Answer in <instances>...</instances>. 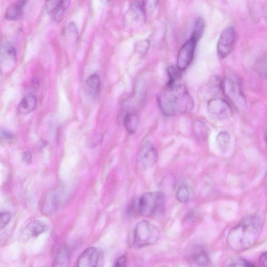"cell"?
<instances>
[{
    "mask_svg": "<svg viewBox=\"0 0 267 267\" xmlns=\"http://www.w3.org/2000/svg\"><path fill=\"white\" fill-rule=\"evenodd\" d=\"M263 225L262 219L259 215L246 216L229 231L227 239L228 246L236 252H242L252 247L260 236Z\"/></svg>",
    "mask_w": 267,
    "mask_h": 267,
    "instance_id": "cell-1",
    "label": "cell"
},
{
    "mask_svg": "<svg viewBox=\"0 0 267 267\" xmlns=\"http://www.w3.org/2000/svg\"><path fill=\"white\" fill-rule=\"evenodd\" d=\"M158 101L162 114L167 117L184 115L191 112L194 106L186 86L179 82L167 85L160 93Z\"/></svg>",
    "mask_w": 267,
    "mask_h": 267,
    "instance_id": "cell-2",
    "label": "cell"
},
{
    "mask_svg": "<svg viewBox=\"0 0 267 267\" xmlns=\"http://www.w3.org/2000/svg\"><path fill=\"white\" fill-rule=\"evenodd\" d=\"M221 87L226 98L239 110L247 107V100L242 88L240 78L236 75H227L221 83Z\"/></svg>",
    "mask_w": 267,
    "mask_h": 267,
    "instance_id": "cell-3",
    "label": "cell"
},
{
    "mask_svg": "<svg viewBox=\"0 0 267 267\" xmlns=\"http://www.w3.org/2000/svg\"><path fill=\"white\" fill-rule=\"evenodd\" d=\"M161 236L159 229L147 221H141L136 225L134 232V244L141 248L153 245L159 240Z\"/></svg>",
    "mask_w": 267,
    "mask_h": 267,
    "instance_id": "cell-4",
    "label": "cell"
},
{
    "mask_svg": "<svg viewBox=\"0 0 267 267\" xmlns=\"http://www.w3.org/2000/svg\"><path fill=\"white\" fill-rule=\"evenodd\" d=\"M165 198L159 192H147L140 198L138 211L144 217H152L161 212L164 208Z\"/></svg>",
    "mask_w": 267,
    "mask_h": 267,
    "instance_id": "cell-5",
    "label": "cell"
},
{
    "mask_svg": "<svg viewBox=\"0 0 267 267\" xmlns=\"http://www.w3.org/2000/svg\"><path fill=\"white\" fill-rule=\"evenodd\" d=\"M237 40L236 30L233 26L225 29L219 38L217 50L219 57L227 58L233 51Z\"/></svg>",
    "mask_w": 267,
    "mask_h": 267,
    "instance_id": "cell-6",
    "label": "cell"
},
{
    "mask_svg": "<svg viewBox=\"0 0 267 267\" xmlns=\"http://www.w3.org/2000/svg\"><path fill=\"white\" fill-rule=\"evenodd\" d=\"M158 158V153L154 146L149 141L145 140L137 155V165L140 169H149L156 163Z\"/></svg>",
    "mask_w": 267,
    "mask_h": 267,
    "instance_id": "cell-7",
    "label": "cell"
},
{
    "mask_svg": "<svg viewBox=\"0 0 267 267\" xmlns=\"http://www.w3.org/2000/svg\"><path fill=\"white\" fill-rule=\"evenodd\" d=\"M197 42V40L191 37L182 46L178 55L177 63V67L181 71H184L191 65Z\"/></svg>",
    "mask_w": 267,
    "mask_h": 267,
    "instance_id": "cell-8",
    "label": "cell"
},
{
    "mask_svg": "<svg viewBox=\"0 0 267 267\" xmlns=\"http://www.w3.org/2000/svg\"><path fill=\"white\" fill-rule=\"evenodd\" d=\"M207 108L210 117L217 120H225L231 115L230 104L226 100L221 98L210 100L208 102Z\"/></svg>",
    "mask_w": 267,
    "mask_h": 267,
    "instance_id": "cell-9",
    "label": "cell"
},
{
    "mask_svg": "<svg viewBox=\"0 0 267 267\" xmlns=\"http://www.w3.org/2000/svg\"><path fill=\"white\" fill-rule=\"evenodd\" d=\"M103 254L96 248L87 249L78 258L77 266L80 267H95L102 265Z\"/></svg>",
    "mask_w": 267,
    "mask_h": 267,
    "instance_id": "cell-10",
    "label": "cell"
},
{
    "mask_svg": "<svg viewBox=\"0 0 267 267\" xmlns=\"http://www.w3.org/2000/svg\"><path fill=\"white\" fill-rule=\"evenodd\" d=\"M146 13L142 3L137 0L134 2L128 11L130 23L133 25H143L146 20Z\"/></svg>",
    "mask_w": 267,
    "mask_h": 267,
    "instance_id": "cell-11",
    "label": "cell"
},
{
    "mask_svg": "<svg viewBox=\"0 0 267 267\" xmlns=\"http://www.w3.org/2000/svg\"><path fill=\"white\" fill-rule=\"evenodd\" d=\"M17 59V54L14 47L9 43H4L1 49L2 71L8 72L13 68Z\"/></svg>",
    "mask_w": 267,
    "mask_h": 267,
    "instance_id": "cell-12",
    "label": "cell"
},
{
    "mask_svg": "<svg viewBox=\"0 0 267 267\" xmlns=\"http://www.w3.org/2000/svg\"><path fill=\"white\" fill-rule=\"evenodd\" d=\"M101 77L97 74L90 75L85 83V90L89 96L95 98L99 93L101 86Z\"/></svg>",
    "mask_w": 267,
    "mask_h": 267,
    "instance_id": "cell-13",
    "label": "cell"
},
{
    "mask_svg": "<svg viewBox=\"0 0 267 267\" xmlns=\"http://www.w3.org/2000/svg\"><path fill=\"white\" fill-rule=\"evenodd\" d=\"M26 4V0H18L11 5L7 10L5 18L8 21L18 20L22 15L24 7Z\"/></svg>",
    "mask_w": 267,
    "mask_h": 267,
    "instance_id": "cell-14",
    "label": "cell"
},
{
    "mask_svg": "<svg viewBox=\"0 0 267 267\" xmlns=\"http://www.w3.org/2000/svg\"><path fill=\"white\" fill-rule=\"evenodd\" d=\"M37 103L36 97L33 93H29L21 100L18 107V112L21 115H28L34 111Z\"/></svg>",
    "mask_w": 267,
    "mask_h": 267,
    "instance_id": "cell-15",
    "label": "cell"
},
{
    "mask_svg": "<svg viewBox=\"0 0 267 267\" xmlns=\"http://www.w3.org/2000/svg\"><path fill=\"white\" fill-rule=\"evenodd\" d=\"M123 124L125 129L131 134L136 132L139 125V118L134 112H129L124 116Z\"/></svg>",
    "mask_w": 267,
    "mask_h": 267,
    "instance_id": "cell-16",
    "label": "cell"
},
{
    "mask_svg": "<svg viewBox=\"0 0 267 267\" xmlns=\"http://www.w3.org/2000/svg\"><path fill=\"white\" fill-rule=\"evenodd\" d=\"M70 256L66 246L63 245L58 250L55 258L53 266L67 267L69 265Z\"/></svg>",
    "mask_w": 267,
    "mask_h": 267,
    "instance_id": "cell-17",
    "label": "cell"
},
{
    "mask_svg": "<svg viewBox=\"0 0 267 267\" xmlns=\"http://www.w3.org/2000/svg\"><path fill=\"white\" fill-rule=\"evenodd\" d=\"M57 199L54 193L47 195L42 203V212L45 215H49L54 212L57 208Z\"/></svg>",
    "mask_w": 267,
    "mask_h": 267,
    "instance_id": "cell-18",
    "label": "cell"
},
{
    "mask_svg": "<svg viewBox=\"0 0 267 267\" xmlns=\"http://www.w3.org/2000/svg\"><path fill=\"white\" fill-rule=\"evenodd\" d=\"M190 262L196 266H206L210 263L209 256L205 250L202 249L196 251L192 255Z\"/></svg>",
    "mask_w": 267,
    "mask_h": 267,
    "instance_id": "cell-19",
    "label": "cell"
},
{
    "mask_svg": "<svg viewBox=\"0 0 267 267\" xmlns=\"http://www.w3.org/2000/svg\"><path fill=\"white\" fill-rule=\"evenodd\" d=\"M193 128L195 134L199 140H206L209 135V128L205 122L200 120L195 121Z\"/></svg>",
    "mask_w": 267,
    "mask_h": 267,
    "instance_id": "cell-20",
    "label": "cell"
},
{
    "mask_svg": "<svg viewBox=\"0 0 267 267\" xmlns=\"http://www.w3.org/2000/svg\"><path fill=\"white\" fill-rule=\"evenodd\" d=\"M26 229L33 237H37L45 231L46 226L39 220H35L27 225Z\"/></svg>",
    "mask_w": 267,
    "mask_h": 267,
    "instance_id": "cell-21",
    "label": "cell"
},
{
    "mask_svg": "<svg viewBox=\"0 0 267 267\" xmlns=\"http://www.w3.org/2000/svg\"><path fill=\"white\" fill-rule=\"evenodd\" d=\"M216 141L219 148L222 151H226L230 147L231 137L228 132L221 131L217 135Z\"/></svg>",
    "mask_w": 267,
    "mask_h": 267,
    "instance_id": "cell-22",
    "label": "cell"
},
{
    "mask_svg": "<svg viewBox=\"0 0 267 267\" xmlns=\"http://www.w3.org/2000/svg\"><path fill=\"white\" fill-rule=\"evenodd\" d=\"M181 71L175 66H170L167 69L168 75V85L175 84L178 83L181 77Z\"/></svg>",
    "mask_w": 267,
    "mask_h": 267,
    "instance_id": "cell-23",
    "label": "cell"
},
{
    "mask_svg": "<svg viewBox=\"0 0 267 267\" xmlns=\"http://www.w3.org/2000/svg\"><path fill=\"white\" fill-rule=\"evenodd\" d=\"M205 27V23L204 20L202 18L197 19L191 37L198 41L203 35Z\"/></svg>",
    "mask_w": 267,
    "mask_h": 267,
    "instance_id": "cell-24",
    "label": "cell"
},
{
    "mask_svg": "<svg viewBox=\"0 0 267 267\" xmlns=\"http://www.w3.org/2000/svg\"><path fill=\"white\" fill-rule=\"evenodd\" d=\"M176 198L181 203H185L189 200L190 191L186 185H182L178 188L176 194Z\"/></svg>",
    "mask_w": 267,
    "mask_h": 267,
    "instance_id": "cell-25",
    "label": "cell"
},
{
    "mask_svg": "<svg viewBox=\"0 0 267 267\" xmlns=\"http://www.w3.org/2000/svg\"><path fill=\"white\" fill-rule=\"evenodd\" d=\"M63 0H45V9L49 14L54 15L61 7Z\"/></svg>",
    "mask_w": 267,
    "mask_h": 267,
    "instance_id": "cell-26",
    "label": "cell"
},
{
    "mask_svg": "<svg viewBox=\"0 0 267 267\" xmlns=\"http://www.w3.org/2000/svg\"><path fill=\"white\" fill-rule=\"evenodd\" d=\"M252 262L240 258L231 259L227 262L228 266H254Z\"/></svg>",
    "mask_w": 267,
    "mask_h": 267,
    "instance_id": "cell-27",
    "label": "cell"
},
{
    "mask_svg": "<svg viewBox=\"0 0 267 267\" xmlns=\"http://www.w3.org/2000/svg\"><path fill=\"white\" fill-rule=\"evenodd\" d=\"M149 45V42L147 40L140 41L136 43L135 49L138 53L145 55L148 52Z\"/></svg>",
    "mask_w": 267,
    "mask_h": 267,
    "instance_id": "cell-28",
    "label": "cell"
},
{
    "mask_svg": "<svg viewBox=\"0 0 267 267\" xmlns=\"http://www.w3.org/2000/svg\"><path fill=\"white\" fill-rule=\"evenodd\" d=\"M159 0H143L142 4L146 11L152 12L158 7Z\"/></svg>",
    "mask_w": 267,
    "mask_h": 267,
    "instance_id": "cell-29",
    "label": "cell"
},
{
    "mask_svg": "<svg viewBox=\"0 0 267 267\" xmlns=\"http://www.w3.org/2000/svg\"><path fill=\"white\" fill-rule=\"evenodd\" d=\"M12 217L11 213L9 211H4L1 213L0 217V228H4L10 222Z\"/></svg>",
    "mask_w": 267,
    "mask_h": 267,
    "instance_id": "cell-30",
    "label": "cell"
},
{
    "mask_svg": "<svg viewBox=\"0 0 267 267\" xmlns=\"http://www.w3.org/2000/svg\"><path fill=\"white\" fill-rule=\"evenodd\" d=\"M65 32L67 36L73 37V39H75L78 35L77 28L74 23H70L68 25Z\"/></svg>",
    "mask_w": 267,
    "mask_h": 267,
    "instance_id": "cell-31",
    "label": "cell"
},
{
    "mask_svg": "<svg viewBox=\"0 0 267 267\" xmlns=\"http://www.w3.org/2000/svg\"><path fill=\"white\" fill-rule=\"evenodd\" d=\"M127 257L126 256H122L119 258L115 264L116 267H124L127 266Z\"/></svg>",
    "mask_w": 267,
    "mask_h": 267,
    "instance_id": "cell-32",
    "label": "cell"
},
{
    "mask_svg": "<svg viewBox=\"0 0 267 267\" xmlns=\"http://www.w3.org/2000/svg\"><path fill=\"white\" fill-rule=\"evenodd\" d=\"M22 158L23 161L26 164H30L32 162V155L29 152H25L23 154Z\"/></svg>",
    "mask_w": 267,
    "mask_h": 267,
    "instance_id": "cell-33",
    "label": "cell"
},
{
    "mask_svg": "<svg viewBox=\"0 0 267 267\" xmlns=\"http://www.w3.org/2000/svg\"><path fill=\"white\" fill-rule=\"evenodd\" d=\"M259 262L261 265L267 266V252L264 253L261 255Z\"/></svg>",
    "mask_w": 267,
    "mask_h": 267,
    "instance_id": "cell-34",
    "label": "cell"
},
{
    "mask_svg": "<svg viewBox=\"0 0 267 267\" xmlns=\"http://www.w3.org/2000/svg\"><path fill=\"white\" fill-rule=\"evenodd\" d=\"M2 137L4 138V139L10 140L12 138V135L8 132L2 131Z\"/></svg>",
    "mask_w": 267,
    "mask_h": 267,
    "instance_id": "cell-35",
    "label": "cell"
},
{
    "mask_svg": "<svg viewBox=\"0 0 267 267\" xmlns=\"http://www.w3.org/2000/svg\"><path fill=\"white\" fill-rule=\"evenodd\" d=\"M100 1L104 5H107L111 2V0H100Z\"/></svg>",
    "mask_w": 267,
    "mask_h": 267,
    "instance_id": "cell-36",
    "label": "cell"
},
{
    "mask_svg": "<svg viewBox=\"0 0 267 267\" xmlns=\"http://www.w3.org/2000/svg\"><path fill=\"white\" fill-rule=\"evenodd\" d=\"M266 143H267V133H266Z\"/></svg>",
    "mask_w": 267,
    "mask_h": 267,
    "instance_id": "cell-37",
    "label": "cell"
}]
</instances>
